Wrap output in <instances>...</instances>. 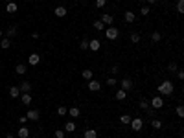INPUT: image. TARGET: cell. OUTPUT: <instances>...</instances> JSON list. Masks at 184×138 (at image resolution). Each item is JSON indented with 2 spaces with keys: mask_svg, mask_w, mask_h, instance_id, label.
I'll return each mask as SVG.
<instances>
[{
  "mask_svg": "<svg viewBox=\"0 0 184 138\" xmlns=\"http://www.w3.org/2000/svg\"><path fill=\"white\" fill-rule=\"evenodd\" d=\"M173 94V83L171 81H162L158 85V96H171Z\"/></svg>",
  "mask_w": 184,
  "mask_h": 138,
  "instance_id": "6da1fadb",
  "label": "cell"
},
{
  "mask_svg": "<svg viewBox=\"0 0 184 138\" xmlns=\"http://www.w3.org/2000/svg\"><path fill=\"white\" fill-rule=\"evenodd\" d=\"M105 37L109 41H116L120 37V31H118V28H114V26H109L107 30H105Z\"/></svg>",
  "mask_w": 184,
  "mask_h": 138,
  "instance_id": "7a4b0ae2",
  "label": "cell"
},
{
  "mask_svg": "<svg viewBox=\"0 0 184 138\" xmlns=\"http://www.w3.org/2000/svg\"><path fill=\"white\" fill-rule=\"evenodd\" d=\"M149 107H151V109H162V107H164V100H162V96H155V98L149 101Z\"/></svg>",
  "mask_w": 184,
  "mask_h": 138,
  "instance_id": "3957f363",
  "label": "cell"
},
{
  "mask_svg": "<svg viewBox=\"0 0 184 138\" xmlns=\"http://www.w3.org/2000/svg\"><path fill=\"white\" fill-rule=\"evenodd\" d=\"M131 129L134 131V133H138V131H142V127H144V122H142L140 118H131Z\"/></svg>",
  "mask_w": 184,
  "mask_h": 138,
  "instance_id": "277c9868",
  "label": "cell"
},
{
  "mask_svg": "<svg viewBox=\"0 0 184 138\" xmlns=\"http://www.w3.org/2000/svg\"><path fill=\"white\" fill-rule=\"evenodd\" d=\"M88 48H90L92 52H98L99 48H101V43H99V39H90V41H88Z\"/></svg>",
  "mask_w": 184,
  "mask_h": 138,
  "instance_id": "5b68a950",
  "label": "cell"
},
{
  "mask_svg": "<svg viewBox=\"0 0 184 138\" xmlns=\"http://www.w3.org/2000/svg\"><path fill=\"white\" fill-rule=\"evenodd\" d=\"M26 118H28V120H33V122H37V120L40 118V112H39V110H35V109H31V110H28Z\"/></svg>",
  "mask_w": 184,
  "mask_h": 138,
  "instance_id": "8992f818",
  "label": "cell"
},
{
  "mask_svg": "<svg viewBox=\"0 0 184 138\" xmlns=\"http://www.w3.org/2000/svg\"><path fill=\"white\" fill-rule=\"evenodd\" d=\"M140 109H144L149 116H153V109L149 107V101H147V100H142V101H140Z\"/></svg>",
  "mask_w": 184,
  "mask_h": 138,
  "instance_id": "52a82bcc",
  "label": "cell"
},
{
  "mask_svg": "<svg viewBox=\"0 0 184 138\" xmlns=\"http://www.w3.org/2000/svg\"><path fill=\"white\" fill-rule=\"evenodd\" d=\"M88 88H90L92 92H98L99 88H101V85H99V81H96V79H90V81H88Z\"/></svg>",
  "mask_w": 184,
  "mask_h": 138,
  "instance_id": "ba28073f",
  "label": "cell"
},
{
  "mask_svg": "<svg viewBox=\"0 0 184 138\" xmlns=\"http://www.w3.org/2000/svg\"><path fill=\"white\" fill-rule=\"evenodd\" d=\"M39 61H40V55L39 53H31L30 57H28V63L31 65V66H35V65H39Z\"/></svg>",
  "mask_w": 184,
  "mask_h": 138,
  "instance_id": "9c48e42d",
  "label": "cell"
},
{
  "mask_svg": "<svg viewBox=\"0 0 184 138\" xmlns=\"http://www.w3.org/2000/svg\"><path fill=\"white\" fill-rule=\"evenodd\" d=\"M120 85H121V90H131V87H133V81L131 79H121L120 81Z\"/></svg>",
  "mask_w": 184,
  "mask_h": 138,
  "instance_id": "30bf717a",
  "label": "cell"
},
{
  "mask_svg": "<svg viewBox=\"0 0 184 138\" xmlns=\"http://www.w3.org/2000/svg\"><path fill=\"white\" fill-rule=\"evenodd\" d=\"M17 134H18V138H28V136H30V129L26 127V125H22V127L18 129V133H17Z\"/></svg>",
  "mask_w": 184,
  "mask_h": 138,
  "instance_id": "8fae6325",
  "label": "cell"
},
{
  "mask_svg": "<svg viewBox=\"0 0 184 138\" xmlns=\"http://www.w3.org/2000/svg\"><path fill=\"white\" fill-rule=\"evenodd\" d=\"M101 22H103L105 26H111V24L114 22V18H112V15H109V13H105V15L101 17Z\"/></svg>",
  "mask_w": 184,
  "mask_h": 138,
  "instance_id": "7c38bea8",
  "label": "cell"
},
{
  "mask_svg": "<svg viewBox=\"0 0 184 138\" xmlns=\"http://www.w3.org/2000/svg\"><path fill=\"white\" fill-rule=\"evenodd\" d=\"M17 9H18V6L15 2H8V6H6V11L8 13H17Z\"/></svg>",
  "mask_w": 184,
  "mask_h": 138,
  "instance_id": "4fadbf2b",
  "label": "cell"
},
{
  "mask_svg": "<svg viewBox=\"0 0 184 138\" xmlns=\"http://www.w3.org/2000/svg\"><path fill=\"white\" fill-rule=\"evenodd\" d=\"M124 18H125V22H134V20H136V15H134L133 11H125Z\"/></svg>",
  "mask_w": 184,
  "mask_h": 138,
  "instance_id": "5bb4252c",
  "label": "cell"
},
{
  "mask_svg": "<svg viewBox=\"0 0 184 138\" xmlns=\"http://www.w3.org/2000/svg\"><path fill=\"white\" fill-rule=\"evenodd\" d=\"M20 101H22V103H24V105H26V107H28V105H30V103H31V96H30L28 92H24L22 96H20Z\"/></svg>",
  "mask_w": 184,
  "mask_h": 138,
  "instance_id": "9a60e30c",
  "label": "cell"
},
{
  "mask_svg": "<svg viewBox=\"0 0 184 138\" xmlns=\"http://www.w3.org/2000/svg\"><path fill=\"white\" fill-rule=\"evenodd\" d=\"M66 15V8L65 6H57L55 8V17H65Z\"/></svg>",
  "mask_w": 184,
  "mask_h": 138,
  "instance_id": "2e32d148",
  "label": "cell"
},
{
  "mask_svg": "<svg viewBox=\"0 0 184 138\" xmlns=\"http://www.w3.org/2000/svg\"><path fill=\"white\" fill-rule=\"evenodd\" d=\"M83 138H98V133H96V129H87L85 131V136Z\"/></svg>",
  "mask_w": 184,
  "mask_h": 138,
  "instance_id": "e0dca14e",
  "label": "cell"
},
{
  "mask_svg": "<svg viewBox=\"0 0 184 138\" xmlns=\"http://www.w3.org/2000/svg\"><path fill=\"white\" fill-rule=\"evenodd\" d=\"M18 88H20V92H22V94H24V92H30V88H31V85H30V83H28V81H22V83H20V87H18Z\"/></svg>",
  "mask_w": 184,
  "mask_h": 138,
  "instance_id": "ac0fdd59",
  "label": "cell"
},
{
  "mask_svg": "<svg viewBox=\"0 0 184 138\" xmlns=\"http://www.w3.org/2000/svg\"><path fill=\"white\" fill-rule=\"evenodd\" d=\"M9 96H11V98H18V96H20V88L18 87H11L9 88Z\"/></svg>",
  "mask_w": 184,
  "mask_h": 138,
  "instance_id": "d6986e66",
  "label": "cell"
},
{
  "mask_svg": "<svg viewBox=\"0 0 184 138\" xmlns=\"http://www.w3.org/2000/svg\"><path fill=\"white\" fill-rule=\"evenodd\" d=\"M65 131H66V133H74V131H76V123H74V122H68L66 125H65Z\"/></svg>",
  "mask_w": 184,
  "mask_h": 138,
  "instance_id": "ffe728a7",
  "label": "cell"
},
{
  "mask_svg": "<svg viewBox=\"0 0 184 138\" xmlns=\"http://www.w3.org/2000/svg\"><path fill=\"white\" fill-rule=\"evenodd\" d=\"M0 46H2L4 50H8V48L11 46V39H0Z\"/></svg>",
  "mask_w": 184,
  "mask_h": 138,
  "instance_id": "44dd1931",
  "label": "cell"
},
{
  "mask_svg": "<svg viewBox=\"0 0 184 138\" xmlns=\"http://www.w3.org/2000/svg\"><path fill=\"white\" fill-rule=\"evenodd\" d=\"M81 75H83V79H87V81H90L92 79V70H83V72H81Z\"/></svg>",
  "mask_w": 184,
  "mask_h": 138,
  "instance_id": "7402d4cb",
  "label": "cell"
},
{
  "mask_svg": "<svg viewBox=\"0 0 184 138\" xmlns=\"http://www.w3.org/2000/svg\"><path fill=\"white\" fill-rule=\"evenodd\" d=\"M15 72H17L18 75H24V74H26V65H17Z\"/></svg>",
  "mask_w": 184,
  "mask_h": 138,
  "instance_id": "603a6c76",
  "label": "cell"
},
{
  "mask_svg": "<svg viewBox=\"0 0 184 138\" xmlns=\"http://www.w3.org/2000/svg\"><path fill=\"white\" fill-rule=\"evenodd\" d=\"M129 39H131L133 44H138L140 43V33H131V37H129Z\"/></svg>",
  "mask_w": 184,
  "mask_h": 138,
  "instance_id": "cb8c5ba5",
  "label": "cell"
},
{
  "mask_svg": "<svg viewBox=\"0 0 184 138\" xmlns=\"http://www.w3.org/2000/svg\"><path fill=\"white\" fill-rule=\"evenodd\" d=\"M92 26H94V28H96V30H98V31H101V30H105V24H103V22H101V20H96V22H94Z\"/></svg>",
  "mask_w": 184,
  "mask_h": 138,
  "instance_id": "d4e9b609",
  "label": "cell"
},
{
  "mask_svg": "<svg viewBox=\"0 0 184 138\" xmlns=\"http://www.w3.org/2000/svg\"><path fill=\"white\" fill-rule=\"evenodd\" d=\"M125 96H127V92H125V90H121V88H120V90L116 92V100H120V101H121V100H125Z\"/></svg>",
  "mask_w": 184,
  "mask_h": 138,
  "instance_id": "484cf974",
  "label": "cell"
},
{
  "mask_svg": "<svg viewBox=\"0 0 184 138\" xmlns=\"http://www.w3.org/2000/svg\"><path fill=\"white\" fill-rule=\"evenodd\" d=\"M79 114H81V112H79L77 107H72V109H70V116H72V118H77Z\"/></svg>",
  "mask_w": 184,
  "mask_h": 138,
  "instance_id": "4316f807",
  "label": "cell"
},
{
  "mask_svg": "<svg viewBox=\"0 0 184 138\" xmlns=\"http://www.w3.org/2000/svg\"><path fill=\"white\" fill-rule=\"evenodd\" d=\"M177 13H184V0L177 2Z\"/></svg>",
  "mask_w": 184,
  "mask_h": 138,
  "instance_id": "83f0119b",
  "label": "cell"
},
{
  "mask_svg": "<svg viewBox=\"0 0 184 138\" xmlns=\"http://www.w3.org/2000/svg\"><path fill=\"white\" fill-rule=\"evenodd\" d=\"M175 112H177V116H179V118H182V116H184V107H182V105H179V107L175 109Z\"/></svg>",
  "mask_w": 184,
  "mask_h": 138,
  "instance_id": "f1b7e54d",
  "label": "cell"
},
{
  "mask_svg": "<svg viewBox=\"0 0 184 138\" xmlns=\"http://www.w3.org/2000/svg\"><path fill=\"white\" fill-rule=\"evenodd\" d=\"M151 39H153V43H158V41H160L162 37H160V33H158V31H153V35H151Z\"/></svg>",
  "mask_w": 184,
  "mask_h": 138,
  "instance_id": "f546056e",
  "label": "cell"
},
{
  "mask_svg": "<svg viewBox=\"0 0 184 138\" xmlns=\"http://www.w3.org/2000/svg\"><path fill=\"white\" fill-rule=\"evenodd\" d=\"M120 122H121V123H129V122H131V116H129V114H121Z\"/></svg>",
  "mask_w": 184,
  "mask_h": 138,
  "instance_id": "4dcf8cb0",
  "label": "cell"
},
{
  "mask_svg": "<svg viewBox=\"0 0 184 138\" xmlns=\"http://www.w3.org/2000/svg\"><path fill=\"white\" fill-rule=\"evenodd\" d=\"M66 112H68L66 107H59V109H57V116H65Z\"/></svg>",
  "mask_w": 184,
  "mask_h": 138,
  "instance_id": "1f68e13d",
  "label": "cell"
},
{
  "mask_svg": "<svg viewBox=\"0 0 184 138\" xmlns=\"http://www.w3.org/2000/svg\"><path fill=\"white\" fill-rule=\"evenodd\" d=\"M151 125H153L155 129H160V127H162V122H160V120H153V122H151Z\"/></svg>",
  "mask_w": 184,
  "mask_h": 138,
  "instance_id": "d6a6232c",
  "label": "cell"
},
{
  "mask_svg": "<svg viewBox=\"0 0 184 138\" xmlns=\"http://www.w3.org/2000/svg\"><path fill=\"white\" fill-rule=\"evenodd\" d=\"M55 138H65V131H61V129H55Z\"/></svg>",
  "mask_w": 184,
  "mask_h": 138,
  "instance_id": "836d02e7",
  "label": "cell"
},
{
  "mask_svg": "<svg viewBox=\"0 0 184 138\" xmlns=\"http://www.w3.org/2000/svg\"><path fill=\"white\" fill-rule=\"evenodd\" d=\"M79 48H81V50H88V41H81Z\"/></svg>",
  "mask_w": 184,
  "mask_h": 138,
  "instance_id": "e575fe53",
  "label": "cell"
},
{
  "mask_svg": "<svg viewBox=\"0 0 184 138\" xmlns=\"http://www.w3.org/2000/svg\"><path fill=\"white\" fill-rule=\"evenodd\" d=\"M149 11H151V9H149L147 6H144V8L140 9V13H142V15H144V17H146V15H149Z\"/></svg>",
  "mask_w": 184,
  "mask_h": 138,
  "instance_id": "d590c367",
  "label": "cell"
},
{
  "mask_svg": "<svg viewBox=\"0 0 184 138\" xmlns=\"http://www.w3.org/2000/svg\"><path fill=\"white\" fill-rule=\"evenodd\" d=\"M13 35H17V30L15 28H9L8 30V37H13Z\"/></svg>",
  "mask_w": 184,
  "mask_h": 138,
  "instance_id": "8d00e7d4",
  "label": "cell"
},
{
  "mask_svg": "<svg viewBox=\"0 0 184 138\" xmlns=\"http://www.w3.org/2000/svg\"><path fill=\"white\" fill-rule=\"evenodd\" d=\"M107 85H112L114 87V85H118V83H116V79H114V78H109L107 79Z\"/></svg>",
  "mask_w": 184,
  "mask_h": 138,
  "instance_id": "74e56055",
  "label": "cell"
},
{
  "mask_svg": "<svg viewBox=\"0 0 184 138\" xmlns=\"http://www.w3.org/2000/svg\"><path fill=\"white\" fill-rule=\"evenodd\" d=\"M107 2H105V0H96V6H98V8H103V6H105Z\"/></svg>",
  "mask_w": 184,
  "mask_h": 138,
  "instance_id": "f35d334b",
  "label": "cell"
},
{
  "mask_svg": "<svg viewBox=\"0 0 184 138\" xmlns=\"http://www.w3.org/2000/svg\"><path fill=\"white\" fill-rule=\"evenodd\" d=\"M169 70H171V72H175V70H179V66H177L175 63H171V65H169Z\"/></svg>",
  "mask_w": 184,
  "mask_h": 138,
  "instance_id": "ab89813d",
  "label": "cell"
},
{
  "mask_svg": "<svg viewBox=\"0 0 184 138\" xmlns=\"http://www.w3.org/2000/svg\"><path fill=\"white\" fill-rule=\"evenodd\" d=\"M177 75H179V79H182L184 78V72L182 70H177Z\"/></svg>",
  "mask_w": 184,
  "mask_h": 138,
  "instance_id": "60d3db41",
  "label": "cell"
},
{
  "mask_svg": "<svg viewBox=\"0 0 184 138\" xmlns=\"http://www.w3.org/2000/svg\"><path fill=\"white\" fill-rule=\"evenodd\" d=\"M147 2H149V4H155V2H156V0H147Z\"/></svg>",
  "mask_w": 184,
  "mask_h": 138,
  "instance_id": "b9f144b4",
  "label": "cell"
},
{
  "mask_svg": "<svg viewBox=\"0 0 184 138\" xmlns=\"http://www.w3.org/2000/svg\"><path fill=\"white\" fill-rule=\"evenodd\" d=\"M6 138H15V136H13V134H8V136H6Z\"/></svg>",
  "mask_w": 184,
  "mask_h": 138,
  "instance_id": "7bdbcfd3",
  "label": "cell"
},
{
  "mask_svg": "<svg viewBox=\"0 0 184 138\" xmlns=\"http://www.w3.org/2000/svg\"><path fill=\"white\" fill-rule=\"evenodd\" d=\"M0 39H2V30H0Z\"/></svg>",
  "mask_w": 184,
  "mask_h": 138,
  "instance_id": "ee69618b",
  "label": "cell"
},
{
  "mask_svg": "<svg viewBox=\"0 0 184 138\" xmlns=\"http://www.w3.org/2000/svg\"><path fill=\"white\" fill-rule=\"evenodd\" d=\"M105 2H109V0H105Z\"/></svg>",
  "mask_w": 184,
  "mask_h": 138,
  "instance_id": "f6af8a7d",
  "label": "cell"
},
{
  "mask_svg": "<svg viewBox=\"0 0 184 138\" xmlns=\"http://www.w3.org/2000/svg\"><path fill=\"white\" fill-rule=\"evenodd\" d=\"M28 138H30V136H28Z\"/></svg>",
  "mask_w": 184,
  "mask_h": 138,
  "instance_id": "bcb514c9",
  "label": "cell"
}]
</instances>
